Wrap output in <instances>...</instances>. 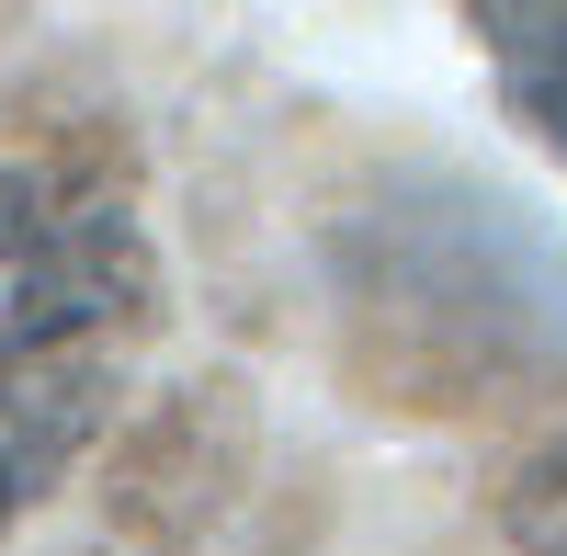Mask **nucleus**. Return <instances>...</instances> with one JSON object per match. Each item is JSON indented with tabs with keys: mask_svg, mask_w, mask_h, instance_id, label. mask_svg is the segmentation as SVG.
Returning a JSON list of instances; mask_svg holds the SVG:
<instances>
[{
	"mask_svg": "<svg viewBox=\"0 0 567 556\" xmlns=\"http://www.w3.org/2000/svg\"><path fill=\"white\" fill-rule=\"evenodd\" d=\"M136 285H148V250L114 194L45 159H0V363H58L103 318H125Z\"/></svg>",
	"mask_w": 567,
	"mask_h": 556,
	"instance_id": "nucleus-1",
	"label": "nucleus"
},
{
	"mask_svg": "<svg viewBox=\"0 0 567 556\" xmlns=\"http://www.w3.org/2000/svg\"><path fill=\"white\" fill-rule=\"evenodd\" d=\"M80 443H91V387L58 363H0V534L69 477Z\"/></svg>",
	"mask_w": 567,
	"mask_h": 556,
	"instance_id": "nucleus-2",
	"label": "nucleus"
},
{
	"mask_svg": "<svg viewBox=\"0 0 567 556\" xmlns=\"http://www.w3.org/2000/svg\"><path fill=\"white\" fill-rule=\"evenodd\" d=\"M465 12H477L488 69L523 103V125L567 159V0H465Z\"/></svg>",
	"mask_w": 567,
	"mask_h": 556,
	"instance_id": "nucleus-3",
	"label": "nucleus"
},
{
	"mask_svg": "<svg viewBox=\"0 0 567 556\" xmlns=\"http://www.w3.org/2000/svg\"><path fill=\"white\" fill-rule=\"evenodd\" d=\"M511 534H523V556H567V443L523 466V488H511Z\"/></svg>",
	"mask_w": 567,
	"mask_h": 556,
	"instance_id": "nucleus-4",
	"label": "nucleus"
}]
</instances>
